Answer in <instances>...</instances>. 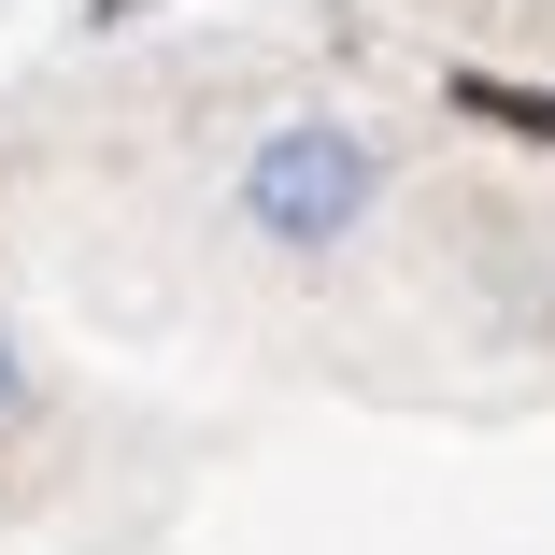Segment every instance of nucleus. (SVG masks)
<instances>
[{
	"mask_svg": "<svg viewBox=\"0 0 555 555\" xmlns=\"http://www.w3.org/2000/svg\"><path fill=\"white\" fill-rule=\"evenodd\" d=\"M399 199V143L357 129V115H271L229 171V229L285 271H327V257H357L371 243V214Z\"/></svg>",
	"mask_w": 555,
	"mask_h": 555,
	"instance_id": "nucleus-1",
	"label": "nucleus"
},
{
	"mask_svg": "<svg viewBox=\"0 0 555 555\" xmlns=\"http://www.w3.org/2000/svg\"><path fill=\"white\" fill-rule=\"evenodd\" d=\"M43 413V371H29V343H15V327H0V441H15Z\"/></svg>",
	"mask_w": 555,
	"mask_h": 555,
	"instance_id": "nucleus-3",
	"label": "nucleus"
},
{
	"mask_svg": "<svg viewBox=\"0 0 555 555\" xmlns=\"http://www.w3.org/2000/svg\"><path fill=\"white\" fill-rule=\"evenodd\" d=\"M456 100H470V115H499V129H527V143H555V86H485V72H470Z\"/></svg>",
	"mask_w": 555,
	"mask_h": 555,
	"instance_id": "nucleus-2",
	"label": "nucleus"
}]
</instances>
